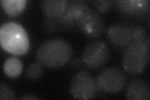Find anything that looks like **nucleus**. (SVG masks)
Returning a JSON list of instances; mask_svg holds the SVG:
<instances>
[{"mask_svg":"<svg viewBox=\"0 0 150 100\" xmlns=\"http://www.w3.org/2000/svg\"><path fill=\"white\" fill-rule=\"evenodd\" d=\"M126 96L131 100H148L150 98L149 84L142 79H136L129 83Z\"/></svg>","mask_w":150,"mask_h":100,"instance_id":"10","label":"nucleus"},{"mask_svg":"<svg viewBox=\"0 0 150 100\" xmlns=\"http://www.w3.org/2000/svg\"><path fill=\"white\" fill-rule=\"evenodd\" d=\"M133 41H144L147 37V32L144 27L137 25L131 28Z\"/></svg>","mask_w":150,"mask_h":100,"instance_id":"16","label":"nucleus"},{"mask_svg":"<svg viewBox=\"0 0 150 100\" xmlns=\"http://www.w3.org/2000/svg\"><path fill=\"white\" fill-rule=\"evenodd\" d=\"M26 0H2L1 4L4 11L10 16H17L24 10Z\"/></svg>","mask_w":150,"mask_h":100,"instance_id":"14","label":"nucleus"},{"mask_svg":"<svg viewBox=\"0 0 150 100\" xmlns=\"http://www.w3.org/2000/svg\"><path fill=\"white\" fill-rule=\"evenodd\" d=\"M69 91L78 99H90L95 95L96 83L92 76L86 71L75 73L69 83Z\"/></svg>","mask_w":150,"mask_h":100,"instance_id":"5","label":"nucleus"},{"mask_svg":"<svg viewBox=\"0 0 150 100\" xmlns=\"http://www.w3.org/2000/svg\"><path fill=\"white\" fill-rule=\"evenodd\" d=\"M15 94L6 85L0 84V99H15Z\"/></svg>","mask_w":150,"mask_h":100,"instance_id":"19","label":"nucleus"},{"mask_svg":"<svg viewBox=\"0 0 150 100\" xmlns=\"http://www.w3.org/2000/svg\"><path fill=\"white\" fill-rule=\"evenodd\" d=\"M81 60H79L78 58L77 59H74L71 63V67L74 70H78V69H80L82 67V63L80 61Z\"/></svg>","mask_w":150,"mask_h":100,"instance_id":"20","label":"nucleus"},{"mask_svg":"<svg viewBox=\"0 0 150 100\" xmlns=\"http://www.w3.org/2000/svg\"><path fill=\"white\" fill-rule=\"evenodd\" d=\"M73 48L69 42L62 38H52L46 41L36 52L37 61L46 67L59 68L71 59Z\"/></svg>","mask_w":150,"mask_h":100,"instance_id":"1","label":"nucleus"},{"mask_svg":"<svg viewBox=\"0 0 150 100\" xmlns=\"http://www.w3.org/2000/svg\"><path fill=\"white\" fill-rule=\"evenodd\" d=\"M21 99H38L39 98L35 96H33V95H25V96H23L21 98H20Z\"/></svg>","mask_w":150,"mask_h":100,"instance_id":"21","label":"nucleus"},{"mask_svg":"<svg viewBox=\"0 0 150 100\" xmlns=\"http://www.w3.org/2000/svg\"><path fill=\"white\" fill-rule=\"evenodd\" d=\"M149 59V38L144 41H133L126 47L122 64L126 71L131 74L142 73L146 67Z\"/></svg>","mask_w":150,"mask_h":100,"instance_id":"3","label":"nucleus"},{"mask_svg":"<svg viewBox=\"0 0 150 100\" xmlns=\"http://www.w3.org/2000/svg\"><path fill=\"white\" fill-rule=\"evenodd\" d=\"M126 83V78L123 71L115 67L103 70L98 75L97 84L99 88L109 93H116L123 90Z\"/></svg>","mask_w":150,"mask_h":100,"instance_id":"7","label":"nucleus"},{"mask_svg":"<svg viewBox=\"0 0 150 100\" xmlns=\"http://www.w3.org/2000/svg\"><path fill=\"white\" fill-rule=\"evenodd\" d=\"M22 61L15 56L7 58L3 65V71L7 77L15 78L20 76L23 71Z\"/></svg>","mask_w":150,"mask_h":100,"instance_id":"13","label":"nucleus"},{"mask_svg":"<svg viewBox=\"0 0 150 100\" xmlns=\"http://www.w3.org/2000/svg\"><path fill=\"white\" fill-rule=\"evenodd\" d=\"M67 0H43L41 1V9L43 15L49 19L59 18L68 5Z\"/></svg>","mask_w":150,"mask_h":100,"instance_id":"12","label":"nucleus"},{"mask_svg":"<svg viewBox=\"0 0 150 100\" xmlns=\"http://www.w3.org/2000/svg\"><path fill=\"white\" fill-rule=\"evenodd\" d=\"M93 3L96 10L102 13L109 11L112 5L111 1H95Z\"/></svg>","mask_w":150,"mask_h":100,"instance_id":"18","label":"nucleus"},{"mask_svg":"<svg viewBox=\"0 0 150 100\" xmlns=\"http://www.w3.org/2000/svg\"><path fill=\"white\" fill-rule=\"evenodd\" d=\"M108 38L112 44L120 48L126 47L133 41L131 28L122 23L111 26L108 30Z\"/></svg>","mask_w":150,"mask_h":100,"instance_id":"8","label":"nucleus"},{"mask_svg":"<svg viewBox=\"0 0 150 100\" xmlns=\"http://www.w3.org/2000/svg\"><path fill=\"white\" fill-rule=\"evenodd\" d=\"M0 43L2 48L15 56L27 53L30 39L25 29L16 22H7L0 28Z\"/></svg>","mask_w":150,"mask_h":100,"instance_id":"2","label":"nucleus"},{"mask_svg":"<svg viewBox=\"0 0 150 100\" xmlns=\"http://www.w3.org/2000/svg\"><path fill=\"white\" fill-rule=\"evenodd\" d=\"M84 4V3L81 1H68L64 13L59 18H56L59 30L69 29L75 25V18L77 11Z\"/></svg>","mask_w":150,"mask_h":100,"instance_id":"11","label":"nucleus"},{"mask_svg":"<svg viewBox=\"0 0 150 100\" xmlns=\"http://www.w3.org/2000/svg\"><path fill=\"white\" fill-rule=\"evenodd\" d=\"M115 3L122 14L128 16L144 15L149 8V1L148 0H120Z\"/></svg>","mask_w":150,"mask_h":100,"instance_id":"9","label":"nucleus"},{"mask_svg":"<svg viewBox=\"0 0 150 100\" xmlns=\"http://www.w3.org/2000/svg\"><path fill=\"white\" fill-rule=\"evenodd\" d=\"M75 23L84 35L91 38H98L106 32L105 23L96 9L84 3L78 9Z\"/></svg>","mask_w":150,"mask_h":100,"instance_id":"4","label":"nucleus"},{"mask_svg":"<svg viewBox=\"0 0 150 100\" xmlns=\"http://www.w3.org/2000/svg\"><path fill=\"white\" fill-rule=\"evenodd\" d=\"M43 29L45 33H53L59 31V28L56 19L47 18L43 24Z\"/></svg>","mask_w":150,"mask_h":100,"instance_id":"17","label":"nucleus"},{"mask_svg":"<svg viewBox=\"0 0 150 100\" xmlns=\"http://www.w3.org/2000/svg\"><path fill=\"white\" fill-rule=\"evenodd\" d=\"M44 74L43 68L42 65L38 61L33 62L28 66L25 75L26 77L30 80L36 81L41 78Z\"/></svg>","mask_w":150,"mask_h":100,"instance_id":"15","label":"nucleus"},{"mask_svg":"<svg viewBox=\"0 0 150 100\" xmlns=\"http://www.w3.org/2000/svg\"><path fill=\"white\" fill-rule=\"evenodd\" d=\"M109 57V49L105 43L94 41L84 48L82 60L84 64L89 68L98 69L106 63Z\"/></svg>","mask_w":150,"mask_h":100,"instance_id":"6","label":"nucleus"}]
</instances>
